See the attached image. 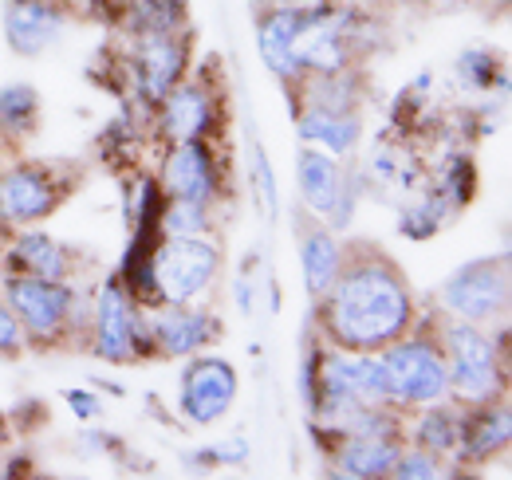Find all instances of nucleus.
Returning <instances> with one entry per match:
<instances>
[{"label":"nucleus","instance_id":"nucleus-10","mask_svg":"<svg viewBox=\"0 0 512 480\" xmlns=\"http://www.w3.org/2000/svg\"><path fill=\"white\" fill-rule=\"evenodd\" d=\"M71 0H4L0 4V36L12 56L40 60L52 48H60L71 32Z\"/></svg>","mask_w":512,"mask_h":480},{"label":"nucleus","instance_id":"nucleus-18","mask_svg":"<svg viewBox=\"0 0 512 480\" xmlns=\"http://www.w3.org/2000/svg\"><path fill=\"white\" fill-rule=\"evenodd\" d=\"M512 441V410L505 398L481 402V406H465L461 418V437L453 457L461 465H485L493 457H501Z\"/></svg>","mask_w":512,"mask_h":480},{"label":"nucleus","instance_id":"nucleus-16","mask_svg":"<svg viewBox=\"0 0 512 480\" xmlns=\"http://www.w3.org/2000/svg\"><path fill=\"white\" fill-rule=\"evenodd\" d=\"M308 20V0L304 4H276V8H260L256 12V52L260 63L284 79L288 87H296L304 79V67L296 60V40L304 32Z\"/></svg>","mask_w":512,"mask_h":480},{"label":"nucleus","instance_id":"nucleus-25","mask_svg":"<svg viewBox=\"0 0 512 480\" xmlns=\"http://www.w3.org/2000/svg\"><path fill=\"white\" fill-rule=\"evenodd\" d=\"M209 209L201 201L186 197H166L158 209V237H209Z\"/></svg>","mask_w":512,"mask_h":480},{"label":"nucleus","instance_id":"nucleus-23","mask_svg":"<svg viewBox=\"0 0 512 480\" xmlns=\"http://www.w3.org/2000/svg\"><path fill=\"white\" fill-rule=\"evenodd\" d=\"M119 24L130 36H162V32H186V0H123Z\"/></svg>","mask_w":512,"mask_h":480},{"label":"nucleus","instance_id":"nucleus-27","mask_svg":"<svg viewBox=\"0 0 512 480\" xmlns=\"http://www.w3.org/2000/svg\"><path fill=\"white\" fill-rule=\"evenodd\" d=\"M390 477L398 480H434L442 477V457L438 453H430V449H422V445H402L398 449V461H394V469H390Z\"/></svg>","mask_w":512,"mask_h":480},{"label":"nucleus","instance_id":"nucleus-7","mask_svg":"<svg viewBox=\"0 0 512 480\" xmlns=\"http://www.w3.org/2000/svg\"><path fill=\"white\" fill-rule=\"evenodd\" d=\"M505 307H509V252L465 260L438 288V311L446 319L489 327L505 319Z\"/></svg>","mask_w":512,"mask_h":480},{"label":"nucleus","instance_id":"nucleus-11","mask_svg":"<svg viewBox=\"0 0 512 480\" xmlns=\"http://www.w3.org/2000/svg\"><path fill=\"white\" fill-rule=\"evenodd\" d=\"M237 390H241V378H237V366L221 355H190L186 370L178 378V410L182 418L197 425V429H209L225 418L237 402Z\"/></svg>","mask_w":512,"mask_h":480},{"label":"nucleus","instance_id":"nucleus-6","mask_svg":"<svg viewBox=\"0 0 512 480\" xmlns=\"http://www.w3.org/2000/svg\"><path fill=\"white\" fill-rule=\"evenodd\" d=\"M386 366V386H390V402L398 410H418L430 402H446L449 398V370L442 343L406 331L402 339L386 343L379 351Z\"/></svg>","mask_w":512,"mask_h":480},{"label":"nucleus","instance_id":"nucleus-8","mask_svg":"<svg viewBox=\"0 0 512 480\" xmlns=\"http://www.w3.org/2000/svg\"><path fill=\"white\" fill-rule=\"evenodd\" d=\"M296 189L312 217L327 221L335 233H343L355 217V201L363 193V181L355 170L343 166V158L323 154L316 146H300L296 154Z\"/></svg>","mask_w":512,"mask_h":480},{"label":"nucleus","instance_id":"nucleus-31","mask_svg":"<svg viewBox=\"0 0 512 480\" xmlns=\"http://www.w3.org/2000/svg\"><path fill=\"white\" fill-rule=\"evenodd\" d=\"M67 406H71V414L83 421H95L103 414V398L99 394H91V390H64Z\"/></svg>","mask_w":512,"mask_h":480},{"label":"nucleus","instance_id":"nucleus-30","mask_svg":"<svg viewBox=\"0 0 512 480\" xmlns=\"http://www.w3.org/2000/svg\"><path fill=\"white\" fill-rule=\"evenodd\" d=\"M253 174H256V189H260V201H264L268 217H276V178H272L268 158H264L260 146H253Z\"/></svg>","mask_w":512,"mask_h":480},{"label":"nucleus","instance_id":"nucleus-15","mask_svg":"<svg viewBox=\"0 0 512 480\" xmlns=\"http://www.w3.org/2000/svg\"><path fill=\"white\" fill-rule=\"evenodd\" d=\"M158 134L174 146V142H197V138H209L213 126L221 119V107H217V91L197 83V79H178L158 103Z\"/></svg>","mask_w":512,"mask_h":480},{"label":"nucleus","instance_id":"nucleus-20","mask_svg":"<svg viewBox=\"0 0 512 480\" xmlns=\"http://www.w3.org/2000/svg\"><path fill=\"white\" fill-rule=\"evenodd\" d=\"M296 138H300V146H316L323 154L351 158L363 142V122H359V111L300 107L296 111Z\"/></svg>","mask_w":512,"mask_h":480},{"label":"nucleus","instance_id":"nucleus-14","mask_svg":"<svg viewBox=\"0 0 512 480\" xmlns=\"http://www.w3.org/2000/svg\"><path fill=\"white\" fill-rule=\"evenodd\" d=\"M190 67V40L186 32H162V36H138L130 56V79L138 87V99L154 107Z\"/></svg>","mask_w":512,"mask_h":480},{"label":"nucleus","instance_id":"nucleus-5","mask_svg":"<svg viewBox=\"0 0 512 480\" xmlns=\"http://www.w3.org/2000/svg\"><path fill=\"white\" fill-rule=\"evenodd\" d=\"M91 355L115 366L154 359L146 307L130 296L119 276H107L91 303Z\"/></svg>","mask_w":512,"mask_h":480},{"label":"nucleus","instance_id":"nucleus-1","mask_svg":"<svg viewBox=\"0 0 512 480\" xmlns=\"http://www.w3.org/2000/svg\"><path fill=\"white\" fill-rule=\"evenodd\" d=\"M323 343L339 351H383L418 327V300L406 272L379 248H351L343 272L316 300Z\"/></svg>","mask_w":512,"mask_h":480},{"label":"nucleus","instance_id":"nucleus-22","mask_svg":"<svg viewBox=\"0 0 512 480\" xmlns=\"http://www.w3.org/2000/svg\"><path fill=\"white\" fill-rule=\"evenodd\" d=\"M461 418H465V406L457 402H430V406H418V418L410 425V445H422L430 453H453L457 449V437H461Z\"/></svg>","mask_w":512,"mask_h":480},{"label":"nucleus","instance_id":"nucleus-4","mask_svg":"<svg viewBox=\"0 0 512 480\" xmlns=\"http://www.w3.org/2000/svg\"><path fill=\"white\" fill-rule=\"evenodd\" d=\"M0 300L12 307L24 335L40 347H52L64 335H75L83 323L79 292L71 280H40V276L8 272L0 280Z\"/></svg>","mask_w":512,"mask_h":480},{"label":"nucleus","instance_id":"nucleus-13","mask_svg":"<svg viewBox=\"0 0 512 480\" xmlns=\"http://www.w3.org/2000/svg\"><path fill=\"white\" fill-rule=\"evenodd\" d=\"M158 189L166 197H186L201 205H217L221 197V166H217V150L209 138L197 142H174L162 158L158 170Z\"/></svg>","mask_w":512,"mask_h":480},{"label":"nucleus","instance_id":"nucleus-28","mask_svg":"<svg viewBox=\"0 0 512 480\" xmlns=\"http://www.w3.org/2000/svg\"><path fill=\"white\" fill-rule=\"evenodd\" d=\"M245 461H249V441L245 437H225V441H213V445L190 453L193 469H221V465H245Z\"/></svg>","mask_w":512,"mask_h":480},{"label":"nucleus","instance_id":"nucleus-36","mask_svg":"<svg viewBox=\"0 0 512 480\" xmlns=\"http://www.w3.org/2000/svg\"><path fill=\"white\" fill-rule=\"evenodd\" d=\"M398 4H410V0H398Z\"/></svg>","mask_w":512,"mask_h":480},{"label":"nucleus","instance_id":"nucleus-12","mask_svg":"<svg viewBox=\"0 0 512 480\" xmlns=\"http://www.w3.org/2000/svg\"><path fill=\"white\" fill-rule=\"evenodd\" d=\"M146 327H150L154 355L162 359H190L221 339V319L209 307H193V303L146 307Z\"/></svg>","mask_w":512,"mask_h":480},{"label":"nucleus","instance_id":"nucleus-37","mask_svg":"<svg viewBox=\"0 0 512 480\" xmlns=\"http://www.w3.org/2000/svg\"><path fill=\"white\" fill-rule=\"evenodd\" d=\"M0 229H4V221H0Z\"/></svg>","mask_w":512,"mask_h":480},{"label":"nucleus","instance_id":"nucleus-29","mask_svg":"<svg viewBox=\"0 0 512 480\" xmlns=\"http://www.w3.org/2000/svg\"><path fill=\"white\" fill-rule=\"evenodd\" d=\"M28 347V335L20 327V319L12 315V307L0 300V359H20Z\"/></svg>","mask_w":512,"mask_h":480},{"label":"nucleus","instance_id":"nucleus-33","mask_svg":"<svg viewBox=\"0 0 512 480\" xmlns=\"http://www.w3.org/2000/svg\"><path fill=\"white\" fill-rule=\"evenodd\" d=\"M8 441H12V425H8V414L0 410V449H4Z\"/></svg>","mask_w":512,"mask_h":480},{"label":"nucleus","instance_id":"nucleus-24","mask_svg":"<svg viewBox=\"0 0 512 480\" xmlns=\"http://www.w3.org/2000/svg\"><path fill=\"white\" fill-rule=\"evenodd\" d=\"M40 126V91L32 83L0 87V142H24Z\"/></svg>","mask_w":512,"mask_h":480},{"label":"nucleus","instance_id":"nucleus-19","mask_svg":"<svg viewBox=\"0 0 512 480\" xmlns=\"http://www.w3.org/2000/svg\"><path fill=\"white\" fill-rule=\"evenodd\" d=\"M75 264H79V252H71L64 240L36 233V229H20V237L4 252L8 272L40 276V280H75Z\"/></svg>","mask_w":512,"mask_h":480},{"label":"nucleus","instance_id":"nucleus-34","mask_svg":"<svg viewBox=\"0 0 512 480\" xmlns=\"http://www.w3.org/2000/svg\"><path fill=\"white\" fill-rule=\"evenodd\" d=\"M438 8H473V4H481V0H434Z\"/></svg>","mask_w":512,"mask_h":480},{"label":"nucleus","instance_id":"nucleus-17","mask_svg":"<svg viewBox=\"0 0 512 480\" xmlns=\"http://www.w3.org/2000/svg\"><path fill=\"white\" fill-rule=\"evenodd\" d=\"M320 437H331V453H327V465L335 477L347 480H379L390 477L394 461H398V449H402V437H375V433H327L316 429Z\"/></svg>","mask_w":512,"mask_h":480},{"label":"nucleus","instance_id":"nucleus-35","mask_svg":"<svg viewBox=\"0 0 512 480\" xmlns=\"http://www.w3.org/2000/svg\"><path fill=\"white\" fill-rule=\"evenodd\" d=\"M260 8H276V4H304V0H256Z\"/></svg>","mask_w":512,"mask_h":480},{"label":"nucleus","instance_id":"nucleus-26","mask_svg":"<svg viewBox=\"0 0 512 480\" xmlns=\"http://www.w3.org/2000/svg\"><path fill=\"white\" fill-rule=\"evenodd\" d=\"M457 83L469 87V91H493V87H505V67L497 60V52H481V48H469L461 52L457 63Z\"/></svg>","mask_w":512,"mask_h":480},{"label":"nucleus","instance_id":"nucleus-21","mask_svg":"<svg viewBox=\"0 0 512 480\" xmlns=\"http://www.w3.org/2000/svg\"><path fill=\"white\" fill-rule=\"evenodd\" d=\"M343 256H347V248L327 221L312 217L308 229L300 225V268H304V288H308L312 303L320 300L323 292L335 284V276L343 272Z\"/></svg>","mask_w":512,"mask_h":480},{"label":"nucleus","instance_id":"nucleus-32","mask_svg":"<svg viewBox=\"0 0 512 480\" xmlns=\"http://www.w3.org/2000/svg\"><path fill=\"white\" fill-rule=\"evenodd\" d=\"M323 4H335V8H355V12H371V8H383L390 0H323Z\"/></svg>","mask_w":512,"mask_h":480},{"label":"nucleus","instance_id":"nucleus-2","mask_svg":"<svg viewBox=\"0 0 512 480\" xmlns=\"http://www.w3.org/2000/svg\"><path fill=\"white\" fill-rule=\"evenodd\" d=\"M442 355L449 370V398L457 406H481L493 398H505V335L493 339L477 323H461L442 315Z\"/></svg>","mask_w":512,"mask_h":480},{"label":"nucleus","instance_id":"nucleus-3","mask_svg":"<svg viewBox=\"0 0 512 480\" xmlns=\"http://www.w3.org/2000/svg\"><path fill=\"white\" fill-rule=\"evenodd\" d=\"M221 272L213 237H158L146 256V303H197Z\"/></svg>","mask_w":512,"mask_h":480},{"label":"nucleus","instance_id":"nucleus-9","mask_svg":"<svg viewBox=\"0 0 512 480\" xmlns=\"http://www.w3.org/2000/svg\"><path fill=\"white\" fill-rule=\"evenodd\" d=\"M67 193L71 185L60 178V166L20 158L0 170V221L16 229H32L64 205Z\"/></svg>","mask_w":512,"mask_h":480}]
</instances>
